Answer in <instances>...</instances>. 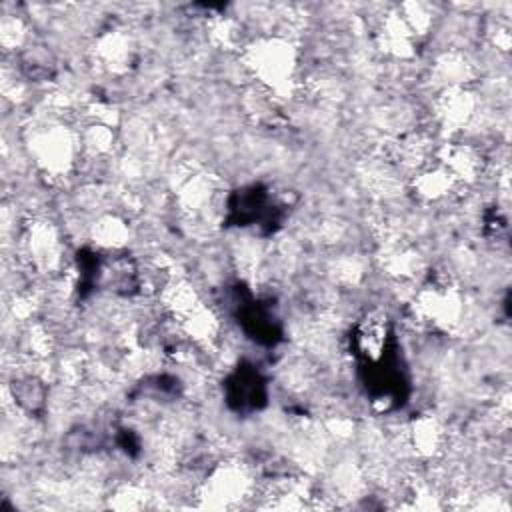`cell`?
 Listing matches in <instances>:
<instances>
[{
  "mask_svg": "<svg viewBox=\"0 0 512 512\" xmlns=\"http://www.w3.org/2000/svg\"><path fill=\"white\" fill-rule=\"evenodd\" d=\"M130 232H128V226L124 220H120L118 216H102L94 222L92 226V238L98 246L102 248H108V250H116V248H122L128 240Z\"/></svg>",
  "mask_w": 512,
  "mask_h": 512,
  "instance_id": "cell-11",
  "label": "cell"
},
{
  "mask_svg": "<svg viewBox=\"0 0 512 512\" xmlns=\"http://www.w3.org/2000/svg\"><path fill=\"white\" fill-rule=\"evenodd\" d=\"M244 60L246 68L254 74L258 84L270 92H280L294 78L296 52L288 40H258L246 50Z\"/></svg>",
  "mask_w": 512,
  "mask_h": 512,
  "instance_id": "cell-1",
  "label": "cell"
},
{
  "mask_svg": "<svg viewBox=\"0 0 512 512\" xmlns=\"http://www.w3.org/2000/svg\"><path fill=\"white\" fill-rule=\"evenodd\" d=\"M474 96L464 86L444 88L436 100V116L442 126L458 130L474 116Z\"/></svg>",
  "mask_w": 512,
  "mask_h": 512,
  "instance_id": "cell-4",
  "label": "cell"
},
{
  "mask_svg": "<svg viewBox=\"0 0 512 512\" xmlns=\"http://www.w3.org/2000/svg\"><path fill=\"white\" fill-rule=\"evenodd\" d=\"M12 394H14V402L28 412H36L38 408L44 406V400H46L44 384L36 376H22L14 380Z\"/></svg>",
  "mask_w": 512,
  "mask_h": 512,
  "instance_id": "cell-13",
  "label": "cell"
},
{
  "mask_svg": "<svg viewBox=\"0 0 512 512\" xmlns=\"http://www.w3.org/2000/svg\"><path fill=\"white\" fill-rule=\"evenodd\" d=\"M24 246L30 264L38 270L48 272L62 264V244L56 228L48 222L30 226L24 236Z\"/></svg>",
  "mask_w": 512,
  "mask_h": 512,
  "instance_id": "cell-3",
  "label": "cell"
},
{
  "mask_svg": "<svg viewBox=\"0 0 512 512\" xmlns=\"http://www.w3.org/2000/svg\"><path fill=\"white\" fill-rule=\"evenodd\" d=\"M34 156L50 172H62L72 162L74 142L62 126H50L32 136Z\"/></svg>",
  "mask_w": 512,
  "mask_h": 512,
  "instance_id": "cell-2",
  "label": "cell"
},
{
  "mask_svg": "<svg viewBox=\"0 0 512 512\" xmlns=\"http://www.w3.org/2000/svg\"><path fill=\"white\" fill-rule=\"evenodd\" d=\"M356 348L368 362H378L388 344V320L380 312L366 314L356 328Z\"/></svg>",
  "mask_w": 512,
  "mask_h": 512,
  "instance_id": "cell-6",
  "label": "cell"
},
{
  "mask_svg": "<svg viewBox=\"0 0 512 512\" xmlns=\"http://www.w3.org/2000/svg\"><path fill=\"white\" fill-rule=\"evenodd\" d=\"M96 56L100 58L102 66L112 72L126 70L128 62L132 60L130 38L120 32H108L100 36L96 42Z\"/></svg>",
  "mask_w": 512,
  "mask_h": 512,
  "instance_id": "cell-10",
  "label": "cell"
},
{
  "mask_svg": "<svg viewBox=\"0 0 512 512\" xmlns=\"http://www.w3.org/2000/svg\"><path fill=\"white\" fill-rule=\"evenodd\" d=\"M414 34L408 30L398 14H388L378 30L380 48L394 58H408L414 54Z\"/></svg>",
  "mask_w": 512,
  "mask_h": 512,
  "instance_id": "cell-8",
  "label": "cell"
},
{
  "mask_svg": "<svg viewBox=\"0 0 512 512\" xmlns=\"http://www.w3.org/2000/svg\"><path fill=\"white\" fill-rule=\"evenodd\" d=\"M458 182L454 176L440 166H424L412 180V190L422 202H440L456 192Z\"/></svg>",
  "mask_w": 512,
  "mask_h": 512,
  "instance_id": "cell-7",
  "label": "cell"
},
{
  "mask_svg": "<svg viewBox=\"0 0 512 512\" xmlns=\"http://www.w3.org/2000/svg\"><path fill=\"white\" fill-rule=\"evenodd\" d=\"M442 166L458 184H472L484 172V158L470 144H448L442 150Z\"/></svg>",
  "mask_w": 512,
  "mask_h": 512,
  "instance_id": "cell-5",
  "label": "cell"
},
{
  "mask_svg": "<svg viewBox=\"0 0 512 512\" xmlns=\"http://www.w3.org/2000/svg\"><path fill=\"white\" fill-rule=\"evenodd\" d=\"M412 444L424 456H430L440 448L442 428L436 422V418L422 416L414 422V426H412Z\"/></svg>",
  "mask_w": 512,
  "mask_h": 512,
  "instance_id": "cell-12",
  "label": "cell"
},
{
  "mask_svg": "<svg viewBox=\"0 0 512 512\" xmlns=\"http://www.w3.org/2000/svg\"><path fill=\"white\" fill-rule=\"evenodd\" d=\"M158 300L166 310V314L176 320L184 318L188 312H192L200 304L196 288L184 278H170L164 284V288L158 292Z\"/></svg>",
  "mask_w": 512,
  "mask_h": 512,
  "instance_id": "cell-9",
  "label": "cell"
}]
</instances>
